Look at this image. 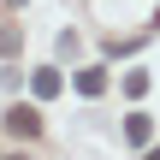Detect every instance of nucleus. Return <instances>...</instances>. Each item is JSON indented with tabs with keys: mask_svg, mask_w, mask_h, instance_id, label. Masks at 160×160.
Returning a JSON list of instances; mask_svg holds the SVG:
<instances>
[{
	"mask_svg": "<svg viewBox=\"0 0 160 160\" xmlns=\"http://www.w3.org/2000/svg\"><path fill=\"white\" fill-rule=\"evenodd\" d=\"M125 142H131V148H148V142H154V119H148V113H131V119H125Z\"/></svg>",
	"mask_w": 160,
	"mask_h": 160,
	"instance_id": "nucleus-2",
	"label": "nucleus"
},
{
	"mask_svg": "<svg viewBox=\"0 0 160 160\" xmlns=\"http://www.w3.org/2000/svg\"><path fill=\"white\" fill-rule=\"evenodd\" d=\"M30 89H36V101H53V95H59V89H65V77H59V71H53V65H42V71H36V77H30Z\"/></svg>",
	"mask_w": 160,
	"mask_h": 160,
	"instance_id": "nucleus-3",
	"label": "nucleus"
},
{
	"mask_svg": "<svg viewBox=\"0 0 160 160\" xmlns=\"http://www.w3.org/2000/svg\"><path fill=\"white\" fill-rule=\"evenodd\" d=\"M6 131H12V137H36V131H42V113H36V107H12V113H6Z\"/></svg>",
	"mask_w": 160,
	"mask_h": 160,
	"instance_id": "nucleus-1",
	"label": "nucleus"
},
{
	"mask_svg": "<svg viewBox=\"0 0 160 160\" xmlns=\"http://www.w3.org/2000/svg\"><path fill=\"white\" fill-rule=\"evenodd\" d=\"M101 89H107V71H101V65H83V71H77V95H89V101H95Z\"/></svg>",
	"mask_w": 160,
	"mask_h": 160,
	"instance_id": "nucleus-4",
	"label": "nucleus"
},
{
	"mask_svg": "<svg viewBox=\"0 0 160 160\" xmlns=\"http://www.w3.org/2000/svg\"><path fill=\"white\" fill-rule=\"evenodd\" d=\"M125 95H131V101L148 95V71H125Z\"/></svg>",
	"mask_w": 160,
	"mask_h": 160,
	"instance_id": "nucleus-6",
	"label": "nucleus"
},
{
	"mask_svg": "<svg viewBox=\"0 0 160 160\" xmlns=\"http://www.w3.org/2000/svg\"><path fill=\"white\" fill-rule=\"evenodd\" d=\"M24 48V30L18 24H0V53H18Z\"/></svg>",
	"mask_w": 160,
	"mask_h": 160,
	"instance_id": "nucleus-5",
	"label": "nucleus"
}]
</instances>
